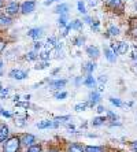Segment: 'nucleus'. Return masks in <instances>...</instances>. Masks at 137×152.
Returning <instances> with one entry per match:
<instances>
[{"instance_id":"1","label":"nucleus","mask_w":137,"mask_h":152,"mask_svg":"<svg viewBox=\"0 0 137 152\" xmlns=\"http://www.w3.org/2000/svg\"><path fill=\"white\" fill-rule=\"evenodd\" d=\"M21 138L19 137H10L6 140L3 145V152H18L21 148Z\"/></svg>"},{"instance_id":"2","label":"nucleus","mask_w":137,"mask_h":152,"mask_svg":"<svg viewBox=\"0 0 137 152\" xmlns=\"http://www.w3.org/2000/svg\"><path fill=\"white\" fill-rule=\"evenodd\" d=\"M100 100H102V93L99 92V91H96V89H93V91L89 93V96H88L89 107H91V108H93V107L97 106L99 103H100Z\"/></svg>"},{"instance_id":"3","label":"nucleus","mask_w":137,"mask_h":152,"mask_svg":"<svg viewBox=\"0 0 137 152\" xmlns=\"http://www.w3.org/2000/svg\"><path fill=\"white\" fill-rule=\"evenodd\" d=\"M36 8V1H33V0H28V1H23V3L21 4V12L22 14H30V12H33Z\"/></svg>"},{"instance_id":"4","label":"nucleus","mask_w":137,"mask_h":152,"mask_svg":"<svg viewBox=\"0 0 137 152\" xmlns=\"http://www.w3.org/2000/svg\"><path fill=\"white\" fill-rule=\"evenodd\" d=\"M11 78H14V80H18V81H21V80H25V78H28V71L26 70H21V69H12V70L8 73Z\"/></svg>"},{"instance_id":"5","label":"nucleus","mask_w":137,"mask_h":152,"mask_svg":"<svg viewBox=\"0 0 137 152\" xmlns=\"http://www.w3.org/2000/svg\"><path fill=\"white\" fill-rule=\"evenodd\" d=\"M19 8H21V6H19V4L15 3V1H11V3H8L7 6H6V14H8L10 17L17 15L18 11H21Z\"/></svg>"},{"instance_id":"6","label":"nucleus","mask_w":137,"mask_h":152,"mask_svg":"<svg viewBox=\"0 0 137 152\" xmlns=\"http://www.w3.org/2000/svg\"><path fill=\"white\" fill-rule=\"evenodd\" d=\"M66 85H67V80H53V81H49L48 86L51 89H53V91H60Z\"/></svg>"},{"instance_id":"7","label":"nucleus","mask_w":137,"mask_h":152,"mask_svg":"<svg viewBox=\"0 0 137 152\" xmlns=\"http://www.w3.org/2000/svg\"><path fill=\"white\" fill-rule=\"evenodd\" d=\"M64 152H85V147L81 145L80 142H70V144L66 145Z\"/></svg>"},{"instance_id":"8","label":"nucleus","mask_w":137,"mask_h":152,"mask_svg":"<svg viewBox=\"0 0 137 152\" xmlns=\"http://www.w3.org/2000/svg\"><path fill=\"white\" fill-rule=\"evenodd\" d=\"M86 55L91 59H97L100 56V50L96 45H89V47H86Z\"/></svg>"},{"instance_id":"9","label":"nucleus","mask_w":137,"mask_h":152,"mask_svg":"<svg viewBox=\"0 0 137 152\" xmlns=\"http://www.w3.org/2000/svg\"><path fill=\"white\" fill-rule=\"evenodd\" d=\"M36 142V137L33 134H23L21 137V144L25 147H30Z\"/></svg>"},{"instance_id":"10","label":"nucleus","mask_w":137,"mask_h":152,"mask_svg":"<svg viewBox=\"0 0 137 152\" xmlns=\"http://www.w3.org/2000/svg\"><path fill=\"white\" fill-rule=\"evenodd\" d=\"M105 4L108 6L111 10L116 11V10H122V0H105Z\"/></svg>"},{"instance_id":"11","label":"nucleus","mask_w":137,"mask_h":152,"mask_svg":"<svg viewBox=\"0 0 137 152\" xmlns=\"http://www.w3.org/2000/svg\"><path fill=\"white\" fill-rule=\"evenodd\" d=\"M28 36L32 37L33 40H40L42 37V29L41 28H33L28 32Z\"/></svg>"},{"instance_id":"12","label":"nucleus","mask_w":137,"mask_h":152,"mask_svg":"<svg viewBox=\"0 0 137 152\" xmlns=\"http://www.w3.org/2000/svg\"><path fill=\"white\" fill-rule=\"evenodd\" d=\"M104 56H105V59L108 60L110 63H115V60H116V53L114 52L111 48H104Z\"/></svg>"},{"instance_id":"13","label":"nucleus","mask_w":137,"mask_h":152,"mask_svg":"<svg viewBox=\"0 0 137 152\" xmlns=\"http://www.w3.org/2000/svg\"><path fill=\"white\" fill-rule=\"evenodd\" d=\"M82 84H84L85 86H88V88H93V89H95L96 85H97V80L92 77V74H89V75H86V77L84 78V82H82Z\"/></svg>"},{"instance_id":"14","label":"nucleus","mask_w":137,"mask_h":152,"mask_svg":"<svg viewBox=\"0 0 137 152\" xmlns=\"http://www.w3.org/2000/svg\"><path fill=\"white\" fill-rule=\"evenodd\" d=\"M55 12L59 15H67L69 14V4H66V3L58 4L56 8H55Z\"/></svg>"},{"instance_id":"15","label":"nucleus","mask_w":137,"mask_h":152,"mask_svg":"<svg viewBox=\"0 0 137 152\" xmlns=\"http://www.w3.org/2000/svg\"><path fill=\"white\" fill-rule=\"evenodd\" d=\"M105 121H108L107 119V117H95L93 119H92V122H91V125L93 127H99V126H103V125L105 124Z\"/></svg>"},{"instance_id":"16","label":"nucleus","mask_w":137,"mask_h":152,"mask_svg":"<svg viewBox=\"0 0 137 152\" xmlns=\"http://www.w3.org/2000/svg\"><path fill=\"white\" fill-rule=\"evenodd\" d=\"M82 70H84V73H86V75L92 74V73L96 70V63L91 60L88 63H85V66H82Z\"/></svg>"},{"instance_id":"17","label":"nucleus","mask_w":137,"mask_h":152,"mask_svg":"<svg viewBox=\"0 0 137 152\" xmlns=\"http://www.w3.org/2000/svg\"><path fill=\"white\" fill-rule=\"evenodd\" d=\"M11 22H12V19H11V17L8 14H1L0 12V26H10Z\"/></svg>"},{"instance_id":"18","label":"nucleus","mask_w":137,"mask_h":152,"mask_svg":"<svg viewBox=\"0 0 137 152\" xmlns=\"http://www.w3.org/2000/svg\"><path fill=\"white\" fill-rule=\"evenodd\" d=\"M8 133H10V130H8L7 125H1V126H0V142H3L7 140Z\"/></svg>"},{"instance_id":"19","label":"nucleus","mask_w":137,"mask_h":152,"mask_svg":"<svg viewBox=\"0 0 137 152\" xmlns=\"http://www.w3.org/2000/svg\"><path fill=\"white\" fill-rule=\"evenodd\" d=\"M119 34V28L115 25H111L108 26L107 29V33H105V37H115V36Z\"/></svg>"},{"instance_id":"20","label":"nucleus","mask_w":137,"mask_h":152,"mask_svg":"<svg viewBox=\"0 0 137 152\" xmlns=\"http://www.w3.org/2000/svg\"><path fill=\"white\" fill-rule=\"evenodd\" d=\"M85 152H107L105 147H99V145H86Z\"/></svg>"},{"instance_id":"21","label":"nucleus","mask_w":137,"mask_h":152,"mask_svg":"<svg viewBox=\"0 0 137 152\" xmlns=\"http://www.w3.org/2000/svg\"><path fill=\"white\" fill-rule=\"evenodd\" d=\"M116 44H118V53L119 55H125L129 51V44H126V42L121 41V42H116Z\"/></svg>"},{"instance_id":"22","label":"nucleus","mask_w":137,"mask_h":152,"mask_svg":"<svg viewBox=\"0 0 137 152\" xmlns=\"http://www.w3.org/2000/svg\"><path fill=\"white\" fill-rule=\"evenodd\" d=\"M89 107V103H88V100L86 102H81V103H77L75 106H74V110L77 111V113H81V111H85L86 108Z\"/></svg>"},{"instance_id":"23","label":"nucleus","mask_w":137,"mask_h":152,"mask_svg":"<svg viewBox=\"0 0 137 152\" xmlns=\"http://www.w3.org/2000/svg\"><path fill=\"white\" fill-rule=\"evenodd\" d=\"M52 122L53 121H51V119H45V121L39 122L36 126L39 127V129H49V127H52Z\"/></svg>"},{"instance_id":"24","label":"nucleus","mask_w":137,"mask_h":152,"mask_svg":"<svg viewBox=\"0 0 137 152\" xmlns=\"http://www.w3.org/2000/svg\"><path fill=\"white\" fill-rule=\"evenodd\" d=\"M69 25H70L71 29H74V30H78V32H80L81 29H82V26H84V22L80 21V19H75V21H73L71 23H69Z\"/></svg>"},{"instance_id":"25","label":"nucleus","mask_w":137,"mask_h":152,"mask_svg":"<svg viewBox=\"0 0 137 152\" xmlns=\"http://www.w3.org/2000/svg\"><path fill=\"white\" fill-rule=\"evenodd\" d=\"M108 100H110V103H111L113 106H115V107H123L125 106V104L122 103V100L118 99V97H113V96H111Z\"/></svg>"},{"instance_id":"26","label":"nucleus","mask_w":137,"mask_h":152,"mask_svg":"<svg viewBox=\"0 0 137 152\" xmlns=\"http://www.w3.org/2000/svg\"><path fill=\"white\" fill-rule=\"evenodd\" d=\"M84 42H85V37H84V36H77L75 39H73V44H74V45H77V47L84 45Z\"/></svg>"},{"instance_id":"27","label":"nucleus","mask_w":137,"mask_h":152,"mask_svg":"<svg viewBox=\"0 0 137 152\" xmlns=\"http://www.w3.org/2000/svg\"><path fill=\"white\" fill-rule=\"evenodd\" d=\"M53 96H55V99L56 100H64L67 96H69V93H67L66 91H62V92L59 91V92H55V95Z\"/></svg>"},{"instance_id":"28","label":"nucleus","mask_w":137,"mask_h":152,"mask_svg":"<svg viewBox=\"0 0 137 152\" xmlns=\"http://www.w3.org/2000/svg\"><path fill=\"white\" fill-rule=\"evenodd\" d=\"M58 25H59L60 28H64V26L69 25V23H67V15H60L59 19H58Z\"/></svg>"},{"instance_id":"29","label":"nucleus","mask_w":137,"mask_h":152,"mask_svg":"<svg viewBox=\"0 0 137 152\" xmlns=\"http://www.w3.org/2000/svg\"><path fill=\"white\" fill-rule=\"evenodd\" d=\"M49 63H48V60H42V62H40V63H37L34 66L36 70H44L45 67H48Z\"/></svg>"},{"instance_id":"30","label":"nucleus","mask_w":137,"mask_h":152,"mask_svg":"<svg viewBox=\"0 0 137 152\" xmlns=\"http://www.w3.org/2000/svg\"><path fill=\"white\" fill-rule=\"evenodd\" d=\"M41 145L40 144H33L30 145V147H28V151L26 152H41Z\"/></svg>"},{"instance_id":"31","label":"nucleus","mask_w":137,"mask_h":152,"mask_svg":"<svg viewBox=\"0 0 137 152\" xmlns=\"http://www.w3.org/2000/svg\"><path fill=\"white\" fill-rule=\"evenodd\" d=\"M70 119H71L70 115H62V117H56V118H55V121H58L60 125H62V124H66V122H69Z\"/></svg>"},{"instance_id":"32","label":"nucleus","mask_w":137,"mask_h":152,"mask_svg":"<svg viewBox=\"0 0 137 152\" xmlns=\"http://www.w3.org/2000/svg\"><path fill=\"white\" fill-rule=\"evenodd\" d=\"M77 8H78V12H80V14H86V10H85V4H84V1H82V0H80V1H78L77 3Z\"/></svg>"},{"instance_id":"33","label":"nucleus","mask_w":137,"mask_h":152,"mask_svg":"<svg viewBox=\"0 0 137 152\" xmlns=\"http://www.w3.org/2000/svg\"><path fill=\"white\" fill-rule=\"evenodd\" d=\"M105 114H107V119H111V121H116V119H118V115H116L115 113H113V111L107 110V111H105Z\"/></svg>"},{"instance_id":"34","label":"nucleus","mask_w":137,"mask_h":152,"mask_svg":"<svg viewBox=\"0 0 137 152\" xmlns=\"http://www.w3.org/2000/svg\"><path fill=\"white\" fill-rule=\"evenodd\" d=\"M37 58H39V55H37V52H36V51H30V52L26 55V59H28V60H36Z\"/></svg>"},{"instance_id":"35","label":"nucleus","mask_w":137,"mask_h":152,"mask_svg":"<svg viewBox=\"0 0 137 152\" xmlns=\"http://www.w3.org/2000/svg\"><path fill=\"white\" fill-rule=\"evenodd\" d=\"M39 58L41 60H48L49 59V50H44L39 55Z\"/></svg>"},{"instance_id":"36","label":"nucleus","mask_w":137,"mask_h":152,"mask_svg":"<svg viewBox=\"0 0 137 152\" xmlns=\"http://www.w3.org/2000/svg\"><path fill=\"white\" fill-rule=\"evenodd\" d=\"M99 26H100V22H99V21H95V22H92V23H91V29L93 30V32H97Z\"/></svg>"},{"instance_id":"37","label":"nucleus","mask_w":137,"mask_h":152,"mask_svg":"<svg viewBox=\"0 0 137 152\" xmlns=\"http://www.w3.org/2000/svg\"><path fill=\"white\" fill-rule=\"evenodd\" d=\"M0 115H1V117H6V118H11V117H12V114L8 113V111H6L4 108H0Z\"/></svg>"},{"instance_id":"38","label":"nucleus","mask_w":137,"mask_h":152,"mask_svg":"<svg viewBox=\"0 0 137 152\" xmlns=\"http://www.w3.org/2000/svg\"><path fill=\"white\" fill-rule=\"evenodd\" d=\"M8 93H10V89L3 88V91H1V93H0V97H1V99H6V97L8 96Z\"/></svg>"},{"instance_id":"39","label":"nucleus","mask_w":137,"mask_h":152,"mask_svg":"<svg viewBox=\"0 0 137 152\" xmlns=\"http://www.w3.org/2000/svg\"><path fill=\"white\" fill-rule=\"evenodd\" d=\"M70 25H67V26H64L63 28V30H62V37H66L67 34H69V32H70Z\"/></svg>"},{"instance_id":"40","label":"nucleus","mask_w":137,"mask_h":152,"mask_svg":"<svg viewBox=\"0 0 137 152\" xmlns=\"http://www.w3.org/2000/svg\"><path fill=\"white\" fill-rule=\"evenodd\" d=\"M97 82L100 85H104L105 82H107V75H100V77L97 78Z\"/></svg>"},{"instance_id":"41","label":"nucleus","mask_w":137,"mask_h":152,"mask_svg":"<svg viewBox=\"0 0 137 152\" xmlns=\"http://www.w3.org/2000/svg\"><path fill=\"white\" fill-rule=\"evenodd\" d=\"M42 47H44V45H42V42L40 41V40H39V41H36V42H34V51H39V50H41Z\"/></svg>"},{"instance_id":"42","label":"nucleus","mask_w":137,"mask_h":152,"mask_svg":"<svg viewBox=\"0 0 137 152\" xmlns=\"http://www.w3.org/2000/svg\"><path fill=\"white\" fill-rule=\"evenodd\" d=\"M96 111H97V114H103L104 111H107V110H105L102 104H97V108H96Z\"/></svg>"},{"instance_id":"43","label":"nucleus","mask_w":137,"mask_h":152,"mask_svg":"<svg viewBox=\"0 0 137 152\" xmlns=\"http://www.w3.org/2000/svg\"><path fill=\"white\" fill-rule=\"evenodd\" d=\"M84 82V80H82V77H77L75 78V81H74V84H75V86H80L81 84Z\"/></svg>"},{"instance_id":"44","label":"nucleus","mask_w":137,"mask_h":152,"mask_svg":"<svg viewBox=\"0 0 137 152\" xmlns=\"http://www.w3.org/2000/svg\"><path fill=\"white\" fill-rule=\"evenodd\" d=\"M82 22H85V23H89V25H91V23H92L93 21L91 19V17H88V15H85L84 19H82Z\"/></svg>"},{"instance_id":"45","label":"nucleus","mask_w":137,"mask_h":152,"mask_svg":"<svg viewBox=\"0 0 137 152\" xmlns=\"http://www.w3.org/2000/svg\"><path fill=\"white\" fill-rule=\"evenodd\" d=\"M88 3H89V6H91V7H96V6H97V0H88Z\"/></svg>"},{"instance_id":"46","label":"nucleus","mask_w":137,"mask_h":152,"mask_svg":"<svg viewBox=\"0 0 137 152\" xmlns=\"http://www.w3.org/2000/svg\"><path fill=\"white\" fill-rule=\"evenodd\" d=\"M132 59H133V60H136V62H137V47H134L133 53H132Z\"/></svg>"},{"instance_id":"47","label":"nucleus","mask_w":137,"mask_h":152,"mask_svg":"<svg viewBox=\"0 0 137 152\" xmlns=\"http://www.w3.org/2000/svg\"><path fill=\"white\" fill-rule=\"evenodd\" d=\"M47 152H62V151H60V149L58 148V147H52V148H49Z\"/></svg>"},{"instance_id":"48","label":"nucleus","mask_w":137,"mask_h":152,"mask_svg":"<svg viewBox=\"0 0 137 152\" xmlns=\"http://www.w3.org/2000/svg\"><path fill=\"white\" fill-rule=\"evenodd\" d=\"M110 126H122V124L121 122H115V121H113V122H110Z\"/></svg>"},{"instance_id":"49","label":"nucleus","mask_w":137,"mask_h":152,"mask_svg":"<svg viewBox=\"0 0 137 152\" xmlns=\"http://www.w3.org/2000/svg\"><path fill=\"white\" fill-rule=\"evenodd\" d=\"M4 48H6V42H4L3 40H0V52H1Z\"/></svg>"},{"instance_id":"50","label":"nucleus","mask_w":137,"mask_h":152,"mask_svg":"<svg viewBox=\"0 0 137 152\" xmlns=\"http://www.w3.org/2000/svg\"><path fill=\"white\" fill-rule=\"evenodd\" d=\"M130 148H137V141H132V142H130Z\"/></svg>"},{"instance_id":"51","label":"nucleus","mask_w":137,"mask_h":152,"mask_svg":"<svg viewBox=\"0 0 137 152\" xmlns=\"http://www.w3.org/2000/svg\"><path fill=\"white\" fill-rule=\"evenodd\" d=\"M53 1H55V0H45V1H44V4H45V6H49V4L53 3Z\"/></svg>"},{"instance_id":"52","label":"nucleus","mask_w":137,"mask_h":152,"mask_svg":"<svg viewBox=\"0 0 137 152\" xmlns=\"http://www.w3.org/2000/svg\"><path fill=\"white\" fill-rule=\"evenodd\" d=\"M3 74V62L0 60V75Z\"/></svg>"},{"instance_id":"53","label":"nucleus","mask_w":137,"mask_h":152,"mask_svg":"<svg viewBox=\"0 0 137 152\" xmlns=\"http://www.w3.org/2000/svg\"><path fill=\"white\" fill-rule=\"evenodd\" d=\"M29 99H30V95H26V96H23V100H25V102H29Z\"/></svg>"},{"instance_id":"54","label":"nucleus","mask_w":137,"mask_h":152,"mask_svg":"<svg viewBox=\"0 0 137 152\" xmlns=\"http://www.w3.org/2000/svg\"><path fill=\"white\" fill-rule=\"evenodd\" d=\"M133 104H134V102H127L126 104H125V106H127V107H132V106H133Z\"/></svg>"},{"instance_id":"55","label":"nucleus","mask_w":137,"mask_h":152,"mask_svg":"<svg viewBox=\"0 0 137 152\" xmlns=\"http://www.w3.org/2000/svg\"><path fill=\"white\" fill-rule=\"evenodd\" d=\"M59 70H60V69H55V70L52 71V74H53V75H55V74H58V71H59Z\"/></svg>"},{"instance_id":"56","label":"nucleus","mask_w":137,"mask_h":152,"mask_svg":"<svg viewBox=\"0 0 137 152\" xmlns=\"http://www.w3.org/2000/svg\"><path fill=\"white\" fill-rule=\"evenodd\" d=\"M132 151H133V152H137V148H132Z\"/></svg>"},{"instance_id":"57","label":"nucleus","mask_w":137,"mask_h":152,"mask_svg":"<svg viewBox=\"0 0 137 152\" xmlns=\"http://www.w3.org/2000/svg\"><path fill=\"white\" fill-rule=\"evenodd\" d=\"M1 4H3V0H0V7H1Z\"/></svg>"},{"instance_id":"58","label":"nucleus","mask_w":137,"mask_h":152,"mask_svg":"<svg viewBox=\"0 0 137 152\" xmlns=\"http://www.w3.org/2000/svg\"><path fill=\"white\" fill-rule=\"evenodd\" d=\"M1 91H3V88H1V85H0V93H1Z\"/></svg>"},{"instance_id":"59","label":"nucleus","mask_w":137,"mask_h":152,"mask_svg":"<svg viewBox=\"0 0 137 152\" xmlns=\"http://www.w3.org/2000/svg\"><path fill=\"white\" fill-rule=\"evenodd\" d=\"M134 32H136V33H137V28H136V30H134Z\"/></svg>"},{"instance_id":"60","label":"nucleus","mask_w":137,"mask_h":152,"mask_svg":"<svg viewBox=\"0 0 137 152\" xmlns=\"http://www.w3.org/2000/svg\"><path fill=\"white\" fill-rule=\"evenodd\" d=\"M136 66H137V62H136Z\"/></svg>"}]
</instances>
